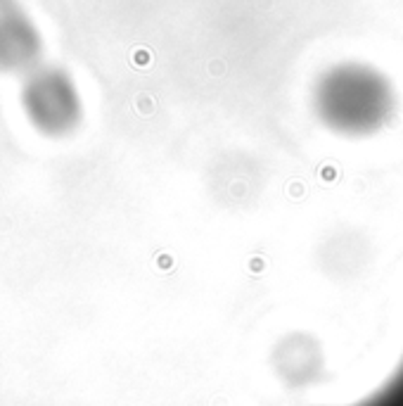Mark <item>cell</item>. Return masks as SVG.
<instances>
[{
	"mask_svg": "<svg viewBox=\"0 0 403 406\" xmlns=\"http://www.w3.org/2000/svg\"><path fill=\"white\" fill-rule=\"evenodd\" d=\"M24 112L38 131L60 136L74 129L78 121V97L67 76L57 71L34 74L24 86Z\"/></svg>",
	"mask_w": 403,
	"mask_h": 406,
	"instance_id": "6da1fadb",
	"label": "cell"
},
{
	"mask_svg": "<svg viewBox=\"0 0 403 406\" xmlns=\"http://www.w3.org/2000/svg\"><path fill=\"white\" fill-rule=\"evenodd\" d=\"M38 50L41 41L26 14L10 3H0V69H31Z\"/></svg>",
	"mask_w": 403,
	"mask_h": 406,
	"instance_id": "7a4b0ae2",
	"label": "cell"
},
{
	"mask_svg": "<svg viewBox=\"0 0 403 406\" xmlns=\"http://www.w3.org/2000/svg\"><path fill=\"white\" fill-rule=\"evenodd\" d=\"M365 406H403V371L398 373V378L394 380L380 397H375V399Z\"/></svg>",
	"mask_w": 403,
	"mask_h": 406,
	"instance_id": "3957f363",
	"label": "cell"
}]
</instances>
